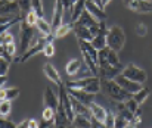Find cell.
Masks as SVG:
<instances>
[{
    "mask_svg": "<svg viewBox=\"0 0 152 128\" xmlns=\"http://www.w3.org/2000/svg\"><path fill=\"white\" fill-rule=\"evenodd\" d=\"M74 28V24L72 22H68V24H62L58 30H55L53 31V36H55V39H61V37H65L71 30Z\"/></svg>",
    "mask_w": 152,
    "mask_h": 128,
    "instance_id": "4316f807",
    "label": "cell"
},
{
    "mask_svg": "<svg viewBox=\"0 0 152 128\" xmlns=\"http://www.w3.org/2000/svg\"><path fill=\"white\" fill-rule=\"evenodd\" d=\"M124 77H127L129 80H132V81H134V83H139V84H143L145 81H146V72L142 69V68H139V66H136V65H133V63H129L124 69H123V72H121Z\"/></svg>",
    "mask_w": 152,
    "mask_h": 128,
    "instance_id": "52a82bcc",
    "label": "cell"
},
{
    "mask_svg": "<svg viewBox=\"0 0 152 128\" xmlns=\"http://www.w3.org/2000/svg\"><path fill=\"white\" fill-rule=\"evenodd\" d=\"M102 85H103L106 94H108L114 102H126V100H129V99L133 97L132 93L126 91L115 80H103V81H102Z\"/></svg>",
    "mask_w": 152,
    "mask_h": 128,
    "instance_id": "7a4b0ae2",
    "label": "cell"
},
{
    "mask_svg": "<svg viewBox=\"0 0 152 128\" xmlns=\"http://www.w3.org/2000/svg\"><path fill=\"white\" fill-rule=\"evenodd\" d=\"M1 49H3V50H6L9 55H12V56L15 57V55H16V46H15V43L4 44V46H1Z\"/></svg>",
    "mask_w": 152,
    "mask_h": 128,
    "instance_id": "8d00e7d4",
    "label": "cell"
},
{
    "mask_svg": "<svg viewBox=\"0 0 152 128\" xmlns=\"http://www.w3.org/2000/svg\"><path fill=\"white\" fill-rule=\"evenodd\" d=\"M55 121H43L42 119V122H40V128H55Z\"/></svg>",
    "mask_w": 152,
    "mask_h": 128,
    "instance_id": "7bdbcfd3",
    "label": "cell"
},
{
    "mask_svg": "<svg viewBox=\"0 0 152 128\" xmlns=\"http://www.w3.org/2000/svg\"><path fill=\"white\" fill-rule=\"evenodd\" d=\"M99 63H109V65H121L118 55L115 50L109 49L108 46L105 49L99 50Z\"/></svg>",
    "mask_w": 152,
    "mask_h": 128,
    "instance_id": "4fadbf2b",
    "label": "cell"
},
{
    "mask_svg": "<svg viewBox=\"0 0 152 128\" xmlns=\"http://www.w3.org/2000/svg\"><path fill=\"white\" fill-rule=\"evenodd\" d=\"M43 99H45V106H46V108H50L53 111L58 109V106H59V96L55 94V91L52 90L50 87H46V88H45Z\"/></svg>",
    "mask_w": 152,
    "mask_h": 128,
    "instance_id": "ac0fdd59",
    "label": "cell"
},
{
    "mask_svg": "<svg viewBox=\"0 0 152 128\" xmlns=\"http://www.w3.org/2000/svg\"><path fill=\"white\" fill-rule=\"evenodd\" d=\"M69 96H71V94H69ZM71 105H72V111H74L75 115H84V116L92 118V111H90L89 105H84L83 102L77 100V99L72 97V96H71Z\"/></svg>",
    "mask_w": 152,
    "mask_h": 128,
    "instance_id": "d6986e66",
    "label": "cell"
},
{
    "mask_svg": "<svg viewBox=\"0 0 152 128\" xmlns=\"http://www.w3.org/2000/svg\"><path fill=\"white\" fill-rule=\"evenodd\" d=\"M31 6H33V10L39 15V18H43V16H45L43 0H31Z\"/></svg>",
    "mask_w": 152,
    "mask_h": 128,
    "instance_id": "f1b7e54d",
    "label": "cell"
},
{
    "mask_svg": "<svg viewBox=\"0 0 152 128\" xmlns=\"http://www.w3.org/2000/svg\"><path fill=\"white\" fill-rule=\"evenodd\" d=\"M56 118V111H53L50 108H46L43 109V113H42V119L43 121H55Z\"/></svg>",
    "mask_w": 152,
    "mask_h": 128,
    "instance_id": "1f68e13d",
    "label": "cell"
},
{
    "mask_svg": "<svg viewBox=\"0 0 152 128\" xmlns=\"http://www.w3.org/2000/svg\"><path fill=\"white\" fill-rule=\"evenodd\" d=\"M124 103H126L127 109H129L130 112H133V113H134V112H136V111L139 109V106H140V105H139V103H137V102H136V100L133 99V97H132V99H129V100H126Z\"/></svg>",
    "mask_w": 152,
    "mask_h": 128,
    "instance_id": "e575fe53",
    "label": "cell"
},
{
    "mask_svg": "<svg viewBox=\"0 0 152 128\" xmlns=\"http://www.w3.org/2000/svg\"><path fill=\"white\" fill-rule=\"evenodd\" d=\"M136 33H137V36H139V37H145V36H146V33H148L146 25H145V24H137V27H136Z\"/></svg>",
    "mask_w": 152,
    "mask_h": 128,
    "instance_id": "ab89813d",
    "label": "cell"
},
{
    "mask_svg": "<svg viewBox=\"0 0 152 128\" xmlns=\"http://www.w3.org/2000/svg\"><path fill=\"white\" fill-rule=\"evenodd\" d=\"M0 56H1V59H4V60H7V62H12L15 57L12 56V55H9L6 50H3V49H0Z\"/></svg>",
    "mask_w": 152,
    "mask_h": 128,
    "instance_id": "60d3db41",
    "label": "cell"
},
{
    "mask_svg": "<svg viewBox=\"0 0 152 128\" xmlns=\"http://www.w3.org/2000/svg\"><path fill=\"white\" fill-rule=\"evenodd\" d=\"M109 1H111V0H101V7H102V9H103V7H105Z\"/></svg>",
    "mask_w": 152,
    "mask_h": 128,
    "instance_id": "7dc6e473",
    "label": "cell"
},
{
    "mask_svg": "<svg viewBox=\"0 0 152 128\" xmlns=\"http://www.w3.org/2000/svg\"><path fill=\"white\" fill-rule=\"evenodd\" d=\"M16 128H28V119H27V121H22L21 124H18Z\"/></svg>",
    "mask_w": 152,
    "mask_h": 128,
    "instance_id": "f6af8a7d",
    "label": "cell"
},
{
    "mask_svg": "<svg viewBox=\"0 0 152 128\" xmlns=\"http://www.w3.org/2000/svg\"><path fill=\"white\" fill-rule=\"evenodd\" d=\"M106 36H108L106 24H105V21H101V22H99V31H98V34L95 36V39L90 41L92 46H93L98 52L106 47Z\"/></svg>",
    "mask_w": 152,
    "mask_h": 128,
    "instance_id": "30bf717a",
    "label": "cell"
},
{
    "mask_svg": "<svg viewBox=\"0 0 152 128\" xmlns=\"http://www.w3.org/2000/svg\"><path fill=\"white\" fill-rule=\"evenodd\" d=\"M33 37H34V27H30L25 21H22L19 30V55H24L31 47Z\"/></svg>",
    "mask_w": 152,
    "mask_h": 128,
    "instance_id": "8992f818",
    "label": "cell"
},
{
    "mask_svg": "<svg viewBox=\"0 0 152 128\" xmlns=\"http://www.w3.org/2000/svg\"><path fill=\"white\" fill-rule=\"evenodd\" d=\"M36 28L43 34V37H48V36H52L53 31H52V25L45 19V18H39L37 24H36Z\"/></svg>",
    "mask_w": 152,
    "mask_h": 128,
    "instance_id": "d4e9b609",
    "label": "cell"
},
{
    "mask_svg": "<svg viewBox=\"0 0 152 128\" xmlns=\"http://www.w3.org/2000/svg\"><path fill=\"white\" fill-rule=\"evenodd\" d=\"M77 22H80L81 25H86L87 28H90V31H92L95 36H96L98 31H99V21H98L90 12H87V10H84V12L81 13V16L78 18Z\"/></svg>",
    "mask_w": 152,
    "mask_h": 128,
    "instance_id": "7c38bea8",
    "label": "cell"
},
{
    "mask_svg": "<svg viewBox=\"0 0 152 128\" xmlns=\"http://www.w3.org/2000/svg\"><path fill=\"white\" fill-rule=\"evenodd\" d=\"M86 10L90 12V13L99 21V22H101V21H105V18H106L105 10L102 9L101 6H98L93 0H87V1H86Z\"/></svg>",
    "mask_w": 152,
    "mask_h": 128,
    "instance_id": "44dd1931",
    "label": "cell"
},
{
    "mask_svg": "<svg viewBox=\"0 0 152 128\" xmlns=\"http://www.w3.org/2000/svg\"><path fill=\"white\" fill-rule=\"evenodd\" d=\"M118 84L121 85L126 91H129V93H132V94H134V93H137L143 85L139 84V83H134V81H132V80H129L127 77H124L123 74H120V75H117L115 78H114Z\"/></svg>",
    "mask_w": 152,
    "mask_h": 128,
    "instance_id": "5bb4252c",
    "label": "cell"
},
{
    "mask_svg": "<svg viewBox=\"0 0 152 128\" xmlns=\"http://www.w3.org/2000/svg\"><path fill=\"white\" fill-rule=\"evenodd\" d=\"M149 94H151V88H148V87H142L137 93L133 94V99H134L139 105H142V103H145V100L149 97Z\"/></svg>",
    "mask_w": 152,
    "mask_h": 128,
    "instance_id": "83f0119b",
    "label": "cell"
},
{
    "mask_svg": "<svg viewBox=\"0 0 152 128\" xmlns=\"http://www.w3.org/2000/svg\"><path fill=\"white\" fill-rule=\"evenodd\" d=\"M10 108H12L10 100H3V102H1V105H0V115H1V118H6V116L9 115Z\"/></svg>",
    "mask_w": 152,
    "mask_h": 128,
    "instance_id": "836d02e7",
    "label": "cell"
},
{
    "mask_svg": "<svg viewBox=\"0 0 152 128\" xmlns=\"http://www.w3.org/2000/svg\"><path fill=\"white\" fill-rule=\"evenodd\" d=\"M80 68H81V60H78V59H71V60L66 63L65 71H66V74H68L69 77H75V75L78 74Z\"/></svg>",
    "mask_w": 152,
    "mask_h": 128,
    "instance_id": "484cf974",
    "label": "cell"
},
{
    "mask_svg": "<svg viewBox=\"0 0 152 128\" xmlns=\"http://www.w3.org/2000/svg\"><path fill=\"white\" fill-rule=\"evenodd\" d=\"M0 127L1 128H16V125H15V124H12V122H9L7 119L1 118V121H0Z\"/></svg>",
    "mask_w": 152,
    "mask_h": 128,
    "instance_id": "b9f144b4",
    "label": "cell"
},
{
    "mask_svg": "<svg viewBox=\"0 0 152 128\" xmlns=\"http://www.w3.org/2000/svg\"><path fill=\"white\" fill-rule=\"evenodd\" d=\"M16 3H18V6H19L21 13H22L24 18H25V15L33 9V6H31V0H16Z\"/></svg>",
    "mask_w": 152,
    "mask_h": 128,
    "instance_id": "f546056e",
    "label": "cell"
},
{
    "mask_svg": "<svg viewBox=\"0 0 152 128\" xmlns=\"http://www.w3.org/2000/svg\"><path fill=\"white\" fill-rule=\"evenodd\" d=\"M72 125L75 128H92V118L84 115H75L72 119Z\"/></svg>",
    "mask_w": 152,
    "mask_h": 128,
    "instance_id": "cb8c5ba5",
    "label": "cell"
},
{
    "mask_svg": "<svg viewBox=\"0 0 152 128\" xmlns=\"http://www.w3.org/2000/svg\"><path fill=\"white\" fill-rule=\"evenodd\" d=\"M55 39V36L52 34V36H48V37H42V39H39L37 43H34L24 55H21L18 59H15V62H18V63H24V62H27L28 59H31L33 56H36L37 53H40V52H43L45 50V46L48 44V43H52V40Z\"/></svg>",
    "mask_w": 152,
    "mask_h": 128,
    "instance_id": "5b68a950",
    "label": "cell"
},
{
    "mask_svg": "<svg viewBox=\"0 0 152 128\" xmlns=\"http://www.w3.org/2000/svg\"><path fill=\"white\" fill-rule=\"evenodd\" d=\"M92 124H93V125H92V128H102V127H101V124H99L98 121H95L93 118H92Z\"/></svg>",
    "mask_w": 152,
    "mask_h": 128,
    "instance_id": "bcb514c9",
    "label": "cell"
},
{
    "mask_svg": "<svg viewBox=\"0 0 152 128\" xmlns=\"http://www.w3.org/2000/svg\"><path fill=\"white\" fill-rule=\"evenodd\" d=\"M43 72H45V75L50 80L53 84H56L58 87L64 85V81H62V78H61L59 72L56 71V68H55L53 65H50V63H46V65L43 66Z\"/></svg>",
    "mask_w": 152,
    "mask_h": 128,
    "instance_id": "ffe728a7",
    "label": "cell"
},
{
    "mask_svg": "<svg viewBox=\"0 0 152 128\" xmlns=\"http://www.w3.org/2000/svg\"><path fill=\"white\" fill-rule=\"evenodd\" d=\"M10 43H15L13 41V36L9 34V33H3V34H1V46L10 44Z\"/></svg>",
    "mask_w": 152,
    "mask_h": 128,
    "instance_id": "f35d334b",
    "label": "cell"
},
{
    "mask_svg": "<svg viewBox=\"0 0 152 128\" xmlns=\"http://www.w3.org/2000/svg\"><path fill=\"white\" fill-rule=\"evenodd\" d=\"M129 9L139 12V13H151L152 0H124Z\"/></svg>",
    "mask_w": 152,
    "mask_h": 128,
    "instance_id": "9c48e42d",
    "label": "cell"
},
{
    "mask_svg": "<svg viewBox=\"0 0 152 128\" xmlns=\"http://www.w3.org/2000/svg\"><path fill=\"white\" fill-rule=\"evenodd\" d=\"M28 128H40V122L36 119H28Z\"/></svg>",
    "mask_w": 152,
    "mask_h": 128,
    "instance_id": "ee69618b",
    "label": "cell"
},
{
    "mask_svg": "<svg viewBox=\"0 0 152 128\" xmlns=\"http://www.w3.org/2000/svg\"><path fill=\"white\" fill-rule=\"evenodd\" d=\"M9 65H10V62H7L4 59H0V77H6L7 75Z\"/></svg>",
    "mask_w": 152,
    "mask_h": 128,
    "instance_id": "d590c367",
    "label": "cell"
},
{
    "mask_svg": "<svg viewBox=\"0 0 152 128\" xmlns=\"http://www.w3.org/2000/svg\"><path fill=\"white\" fill-rule=\"evenodd\" d=\"M0 13H1V24H6L9 21H13V19L22 16L21 9H19L16 0L15 1L1 0V10H0Z\"/></svg>",
    "mask_w": 152,
    "mask_h": 128,
    "instance_id": "277c9868",
    "label": "cell"
},
{
    "mask_svg": "<svg viewBox=\"0 0 152 128\" xmlns=\"http://www.w3.org/2000/svg\"><path fill=\"white\" fill-rule=\"evenodd\" d=\"M64 15H65V7L61 0H56L55 9H53V16H52V31L58 30L64 24Z\"/></svg>",
    "mask_w": 152,
    "mask_h": 128,
    "instance_id": "8fae6325",
    "label": "cell"
},
{
    "mask_svg": "<svg viewBox=\"0 0 152 128\" xmlns=\"http://www.w3.org/2000/svg\"><path fill=\"white\" fill-rule=\"evenodd\" d=\"M68 93H69L72 97H75L77 100L83 102L84 105H92V103L95 102V96H96V94L87 93V91H84V90H77V88H68Z\"/></svg>",
    "mask_w": 152,
    "mask_h": 128,
    "instance_id": "2e32d148",
    "label": "cell"
},
{
    "mask_svg": "<svg viewBox=\"0 0 152 128\" xmlns=\"http://www.w3.org/2000/svg\"><path fill=\"white\" fill-rule=\"evenodd\" d=\"M121 65H109V63H99V77L103 80H114L117 75L123 72Z\"/></svg>",
    "mask_w": 152,
    "mask_h": 128,
    "instance_id": "ba28073f",
    "label": "cell"
},
{
    "mask_svg": "<svg viewBox=\"0 0 152 128\" xmlns=\"http://www.w3.org/2000/svg\"><path fill=\"white\" fill-rule=\"evenodd\" d=\"M124 43H126V34H124V30H123L121 27H118V25H112V27L108 30L106 46L118 53V52L124 47Z\"/></svg>",
    "mask_w": 152,
    "mask_h": 128,
    "instance_id": "3957f363",
    "label": "cell"
},
{
    "mask_svg": "<svg viewBox=\"0 0 152 128\" xmlns=\"http://www.w3.org/2000/svg\"><path fill=\"white\" fill-rule=\"evenodd\" d=\"M10 1H15V0H10Z\"/></svg>",
    "mask_w": 152,
    "mask_h": 128,
    "instance_id": "f907efd6",
    "label": "cell"
},
{
    "mask_svg": "<svg viewBox=\"0 0 152 128\" xmlns=\"http://www.w3.org/2000/svg\"><path fill=\"white\" fill-rule=\"evenodd\" d=\"M89 108H90V111H92V118L103 125L105 121H106V116H108V111H106L105 108H102L101 105L95 103V102H93L92 105H89Z\"/></svg>",
    "mask_w": 152,
    "mask_h": 128,
    "instance_id": "e0dca14e",
    "label": "cell"
},
{
    "mask_svg": "<svg viewBox=\"0 0 152 128\" xmlns=\"http://www.w3.org/2000/svg\"><path fill=\"white\" fill-rule=\"evenodd\" d=\"M74 33L77 40H84V41H92L95 39V34L90 31V28H87L86 25H81L80 22H74Z\"/></svg>",
    "mask_w": 152,
    "mask_h": 128,
    "instance_id": "9a60e30c",
    "label": "cell"
},
{
    "mask_svg": "<svg viewBox=\"0 0 152 128\" xmlns=\"http://www.w3.org/2000/svg\"><path fill=\"white\" fill-rule=\"evenodd\" d=\"M24 21L30 25V27H36V24H37V21H39V15L31 9L27 15H25V18H24Z\"/></svg>",
    "mask_w": 152,
    "mask_h": 128,
    "instance_id": "4dcf8cb0",
    "label": "cell"
},
{
    "mask_svg": "<svg viewBox=\"0 0 152 128\" xmlns=\"http://www.w3.org/2000/svg\"><path fill=\"white\" fill-rule=\"evenodd\" d=\"M21 94V90L18 87H13V88H1L0 91V100H15L18 96Z\"/></svg>",
    "mask_w": 152,
    "mask_h": 128,
    "instance_id": "603a6c76",
    "label": "cell"
},
{
    "mask_svg": "<svg viewBox=\"0 0 152 128\" xmlns=\"http://www.w3.org/2000/svg\"><path fill=\"white\" fill-rule=\"evenodd\" d=\"M129 119H126L123 115H120V113H117L115 115V122H114V128H127L129 125Z\"/></svg>",
    "mask_w": 152,
    "mask_h": 128,
    "instance_id": "d6a6232c",
    "label": "cell"
},
{
    "mask_svg": "<svg viewBox=\"0 0 152 128\" xmlns=\"http://www.w3.org/2000/svg\"><path fill=\"white\" fill-rule=\"evenodd\" d=\"M55 128H66V127H64V125H56V124H55Z\"/></svg>",
    "mask_w": 152,
    "mask_h": 128,
    "instance_id": "681fc988",
    "label": "cell"
},
{
    "mask_svg": "<svg viewBox=\"0 0 152 128\" xmlns=\"http://www.w3.org/2000/svg\"><path fill=\"white\" fill-rule=\"evenodd\" d=\"M68 88H77V90H84L87 93L92 94H98L101 91V77L98 75H92V77H83V78H77L74 81H68L66 83Z\"/></svg>",
    "mask_w": 152,
    "mask_h": 128,
    "instance_id": "6da1fadb",
    "label": "cell"
},
{
    "mask_svg": "<svg viewBox=\"0 0 152 128\" xmlns=\"http://www.w3.org/2000/svg\"><path fill=\"white\" fill-rule=\"evenodd\" d=\"M6 81H7V78H6V77H1V78H0V85H1V88H3V84H4Z\"/></svg>",
    "mask_w": 152,
    "mask_h": 128,
    "instance_id": "c3c4849f",
    "label": "cell"
},
{
    "mask_svg": "<svg viewBox=\"0 0 152 128\" xmlns=\"http://www.w3.org/2000/svg\"><path fill=\"white\" fill-rule=\"evenodd\" d=\"M43 53H45V56H48V57H52V56L55 55V46H53V43H48V44L45 46Z\"/></svg>",
    "mask_w": 152,
    "mask_h": 128,
    "instance_id": "74e56055",
    "label": "cell"
},
{
    "mask_svg": "<svg viewBox=\"0 0 152 128\" xmlns=\"http://www.w3.org/2000/svg\"><path fill=\"white\" fill-rule=\"evenodd\" d=\"M86 1L87 0H77L72 6V13H71V22H77L78 18L81 16V13L86 10Z\"/></svg>",
    "mask_w": 152,
    "mask_h": 128,
    "instance_id": "7402d4cb",
    "label": "cell"
}]
</instances>
